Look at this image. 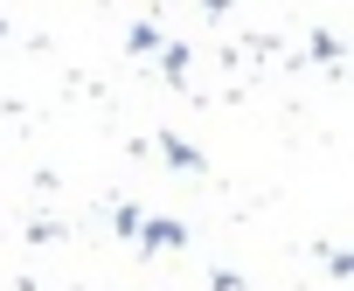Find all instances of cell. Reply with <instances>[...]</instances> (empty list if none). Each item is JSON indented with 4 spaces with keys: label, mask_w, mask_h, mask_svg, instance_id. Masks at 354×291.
Returning a JSON list of instances; mask_svg holds the SVG:
<instances>
[{
    "label": "cell",
    "mask_w": 354,
    "mask_h": 291,
    "mask_svg": "<svg viewBox=\"0 0 354 291\" xmlns=\"http://www.w3.org/2000/svg\"><path fill=\"white\" fill-rule=\"evenodd\" d=\"M132 243H139L146 257H160V250H188V222H174V215H139Z\"/></svg>",
    "instance_id": "6da1fadb"
},
{
    "label": "cell",
    "mask_w": 354,
    "mask_h": 291,
    "mask_svg": "<svg viewBox=\"0 0 354 291\" xmlns=\"http://www.w3.org/2000/svg\"><path fill=\"white\" fill-rule=\"evenodd\" d=\"M153 146H160V160H167L174 174H209V153H202V146H188L181 132H160Z\"/></svg>",
    "instance_id": "7a4b0ae2"
},
{
    "label": "cell",
    "mask_w": 354,
    "mask_h": 291,
    "mask_svg": "<svg viewBox=\"0 0 354 291\" xmlns=\"http://www.w3.org/2000/svg\"><path fill=\"white\" fill-rule=\"evenodd\" d=\"M188 63H195L188 42H160V70H167V83H188Z\"/></svg>",
    "instance_id": "3957f363"
},
{
    "label": "cell",
    "mask_w": 354,
    "mask_h": 291,
    "mask_svg": "<svg viewBox=\"0 0 354 291\" xmlns=\"http://www.w3.org/2000/svg\"><path fill=\"white\" fill-rule=\"evenodd\" d=\"M160 42H167V35H160V21H132V28H125V56H153Z\"/></svg>",
    "instance_id": "277c9868"
},
{
    "label": "cell",
    "mask_w": 354,
    "mask_h": 291,
    "mask_svg": "<svg viewBox=\"0 0 354 291\" xmlns=\"http://www.w3.org/2000/svg\"><path fill=\"white\" fill-rule=\"evenodd\" d=\"M139 215H146L139 201H118V208H111V229H118V236H132V229H139Z\"/></svg>",
    "instance_id": "5b68a950"
}]
</instances>
